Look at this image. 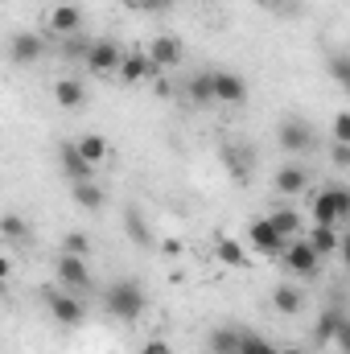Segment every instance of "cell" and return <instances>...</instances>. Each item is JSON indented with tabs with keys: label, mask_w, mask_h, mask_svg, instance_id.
I'll return each mask as SVG.
<instances>
[{
	"label": "cell",
	"mask_w": 350,
	"mask_h": 354,
	"mask_svg": "<svg viewBox=\"0 0 350 354\" xmlns=\"http://www.w3.org/2000/svg\"><path fill=\"white\" fill-rule=\"evenodd\" d=\"M103 309L116 317V322H136L145 309H149V292L140 280H111L103 288Z\"/></svg>",
	"instance_id": "obj_1"
},
{
	"label": "cell",
	"mask_w": 350,
	"mask_h": 354,
	"mask_svg": "<svg viewBox=\"0 0 350 354\" xmlns=\"http://www.w3.org/2000/svg\"><path fill=\"white\" fill-rule=\"evenodd\" d=\"M309 210L317 227H338V218H350V185H326Z\"/></svg>",
	"instance_id": "obj_2"
},
{
	"label": "cell",
	"mask_w": 350,
	"mask_h": 354,
	"mask_svg": "<svg viewBox=\"0 0 350 354\" xmlns=\"http://www.w3.org/2000/svg\"><path fill=\"white\" fill-rule=\"evenodd\" d=\"M276 145L284 149V153H309V149H317V132H313V124L309 120H301V115H284L280 120V128H276Z\"/></svg>",
	"instance_id": "obj_3"
},
{
	"label": "cell",
	"mask_w": 350,
	"mask_h": 354,
	"mask_svg": "<svg viewBox=\"0 0 350 354\" xmlns=\"http://www.w3.org/2000/svg\"><path fill=\"white\" fill-rule=\"evenodd\" d=\"M58 284L66 288V292H91L95 288V280H91V268L83 256H58Z\"/></svg>",
	"instance_id": "obj_4"
},
{
	"label": "cell",
	"mask_w": 350,
	"mask_h": 354,
	"mask_svg": "<svg viewBox=\"0 0 350 354\" xmlns=\"http://www.w3.org/2000/svg\"><path fill=\"white\" fill-rule=\"evenodd\" d=\"M248 243H252V252H260V256H284V248H288L293 239H284V235L272 227V218H256V223L248 227Z\"/></svg>",
	"instance_id": "obj_5"
},
{
	"label": "cell",
	"mask_w": 350,
	"mask_h": 354,
	"mask_svg": "<svg viewBox=\"0 0 350 354\" xmlns=\"http://www.w3.org/2000/svg\"><path fill=\"white\" fill-rule=\"evenodd\" d=\"M284 264H288V272H297V276L313 280V276H317V268H322V256H317V248H313L309 239H293V243L284 248Z\"/></svg>",
	"instance_id": "obj_6"
},
{
	"label": "cell",
	"mask_w": 350,
	"mask_h": 354,
	"mask_svg": "<svg viewBox=\"0 0 350 354\" xmlns=\"http://www.w3.org/2000/svg\"><path fill=\"white\" fill-rule=\"evenodd\" d=\"M120 62H124V54H120V46L111 41V37H95V46H91L87 54V66L91 75H107V71H120Z\"/></svg>",
	"instance_id": "obj_7"
},
{
	"label": "cell",
	"mask_w": 350,
	"mask_h": 354,
	"mask_svg": "<svg viewBox=\"0 0 350 354\" xmlns=\"http://www.w3.org/2000/svg\"><path fill=\"white\" fill-rule=\"evenodd\" d=\"M50 317L58 322V326H79L83 317H87V305L75 297V292H50Z\"/></svg>",
	"instance_id": "obj_8"
},
{
	"label": "cell",
	"mask_w": 350,
	"mask_h": 354,
	"mask_svg": "<svg viewBox=\"0 0 350 354\" xmlns=\"http://www.w3.org/2000/svg\"><path fill=\"white\" fill-rule=\"evenodd\" d=\"M223 165L231 169V177H235V185H248L252 181V165H256V153L248 149V145H223Z\"/></svg>",
	"instance_id": "obj_9"
},
{
	"label": "cell",
	"mask_w": 350,
	"mask_h": 354,
	"mask_svg": "<svg viewBox=\"0 0 350 354\" xmlns=\"http://www.w3.org/2000/svg\"><path fill=\"white\" fill-rule=\"evenodd\" d=\"M145 54H149V58L157 62V71H174V66H181V58H185V50H181V41H177V37H169V33H161V37H153Z\"/></svg>",
	"instance_id": "obj_10"
},
{
	"label": "cell",
	"mask_w": 350,
	"mask_h": 354,
	"mask_svg": "<svg viewBox=\"0 0 350 354\" xmlns=\"http://www.w3.org/2000/svg\"><path fill=\"white\" fill-rule=\"evenodd\" d=\"M214 95H219V103L239 107V103L248 99V83H243V75H235V71H214Z\"/></svg>",
	"instance_id": "obj_11"
},
{
	"label": "cell",
	"mask_w": 350,
	"mask_h": 354,
	"mask_svg": "<svg viewBox=\"0 0 350 354\" xmlns=\"http://www.w3.org/2000/svg\"><path fill=\"white\" fill-rule=\"evenodd\" d=\"M58 161H62V174H66V181H71V185H83V181H91V169H95V165H91L87 157L79 153V145H62V149H58Z\"/></svg>",
	"instance_id": "obj_12"
},
{
	"label": "cell",
	"mask_w": 350,
	"mask_h": 354,
	"mask_svg": "<svg viewBox=\"0 0 350 354\" xmlns=\"http://www.w3.org/2000/svg\"><path fill=\"white\" fill-rule=\"evenodd\" d=\"M42 50H46V46H42V37H37V33H29V29H25V33H12V41H8V58H12L17 66L37 62V58H42Z\"/></svg>",
	"instance_id": "obj_13"
},
{
	"label": "cell",
	"mask_w": 350,
	"mask_h": 354,
	"mask_svg": "<svg viewBox=\"0 0 350 354\" xmlns=\"http://www.w3.org/2000/svg\"><path fill=\"white\" fill-rule=\"evenodd\" d=\"M309 185V169L305 165H297V161H288V165H280L276 169V189L284 194V198H293V194H301Z\"/></svg>",
	"instance_id": "obj_14"
},
{
	"label": "cell",
	"mask_w": 350,
	"mask_h": 354,
	"mask_svg": "<svg viewBox=\"0 0 350 354\" xmlns=\"http://www.w3.org/2000/svg\"><path fill=\"white\" fill-rule=\"evenodd\" d=\"M157 75V62L149 58V54H128L124 62H120V79L124 83H145V79H153Z\"/></svg>",
	"instance_id": "obj_15"
},
{
	"label": "cell",
	"mask_w": 350,
	"mask_h": 354,
	"mask_svg": "<svg viewBox=\"0 0 350 354\" xmlns=\"http://www.w3.org/2000/svg\"><path fill=\"white\" fill-rule=\"evenodd\" d=\"M185 95H190L198 107L219 103V95H214V71H198L194 79H185Z\"/></svg>",
	"instance_id": "obj_16"
},
{
	"label": "cell",
	"mask_w": 350,
	"mask_h": 354,
	"mask_svg": "<svg viewBox=\"0 0 350 354\" xmlns=\"http://www.w3.org/2000/svg\"><path fill=\"white\" fill-rule=\"evenodd\" d=\"M50 29H54L58 37H71V33L83 29V12H79L75 4H58V8L50 12Z\"/></svg>",
	"instance_id": "obj_17"
},
{
	"label": "cell",
	"mask_w": 350,
	"mask_h": 354,
	"mask_svg": "<svg viewBox=\"0 0 350 354\" xmlns=\"http://www.w3.org/2000/svg\"><path fill=\"white\" fill-rule=\"evenodd\" d=\"M342 322H347V309L342 305H326L322 317H317V326H313V342H334V334H338Z\"/></svg>",
	"instance_id": "obj_18"
},
{
	"label": "cell",
	"mask_w": 350,
	"mask_h": 354,
	"mask_svg": "<svg viewBox=\"0 0 350 354\" xmlns=\"http://www.w3.org/2000/svg\"><path fill=\"white\" fill-rule=\"evenodd\" d=\"M272 305H276V313H284V317H297V313L305 309V292H301L297 284H280V288L272 292Z\"/></svg>",
	"instance_id": "obj_19"
},
{
	"label": "cell",
	"mask_w": 350,
	"mask_h": 354,
	"mask_svg": "<svg viewBox=\"0 0 350 354\" xmlns=\"http://www.w3.org/2000/svg\"><path fill=\"white\" fill-rule=\"evenodd\" d=\"M206 342H210V354H239V346H243V330H231V326H214Z\"/></svg>",
	"instance_id": "obj_20"
},
{
	"label": "cell",
	"mask_w": 350,
	"mask_h": 354,
	"mask_svg": "<svg viewBox=\"0 0 350 354\" xmlns=\"http://www.w3.org/2000/svg\"><path fill=\"white\" fill-rule=\"evenodd\" d=\"M124 231L132 235V243H136V248H153V231H149V223H145L140 206H128V210H124Z\"/></svg>",
	"instance_id": "obj_21"
},
{
	"label": "cell",
	"mask_w": 350,
	"mask_h": 354,
	"mask_svg": "<svg viewBox=\"0 0 350 354\" xmlns=\"http://www.w3.org/2000/svg\"><path fill=\"white\" fill-rule=\"evenodd\" d=\"M54 99H58L66 111H75V107L87 103V87H83L79 79H58V83H54Z\"/></svg>",
	"instance_id": "obj_22"
},
{
	"label": "cell",
	"mask_w": 350,
	"mask_h": 354,
	"mask_svg": "<svg viewBox=\"0 0 350 354\" xmlns=\"http://www.w3.org/2000/svg\"><path fill=\"white\" fill-rule=\"evenodd\" d=\"M91 37H83V33H71V37H58V54L66 58V62H87L91 54Z\"/></svg>",
	"instance_id": "obj_23"
},
{
	"label": "cell",
	"mask_w": 350,
	"mask_h": 354,
	"mask_svg": "<svg viewBox=\"0 0 350 354\" xmlns=\"http://www.w3.org/2000/svg\"><path fill=\"white\" fill-rule=\"evenodd\" d=\"M305 239L317 248V256H330V252H338V248H342V235H338V227H317V223H313V231H309Z\"/></svg>",
	"instance_id": "obj_24"
},
{
	"label": "cell",
	"mask_w": 350,
	"mask_h": 354,
	"mask_svg": "<svg viewBox=\"0 0 350 354\" xmlns=\"http://www.w3.org/2000/svg\"><path fill=\"white\" fill-rule=\"evenodd\" d=\"M268 218L284 239H301V210H272Z\"/></svg>",
	"instance_id": "obj_25"
},
{
	"label": "cell",
	"mask_w": 350,
	"mask_h": 354,
	"mask_svg": "<svg viewBox=\"0 0 350 354\" xmlns=\"http://www.w3.org/2000/svg\"><path fill=\"white\" fill-rule=\"evenodd\" d=\"M75 189V202L83 206V210H103V202H107V194L95 185V181H83V185H71Z\"/></svg>",
	"instance_id": "obj_26"
},
{
	"label": "cell",
	"mask_w": 350,
	"mask_h": 354,
	"mask_svg": "<svg viewBox=\"0 0 350 354\" xmlns=\"http://www.w3.org/2000/svg\"><path fill=\"white\" fill-rule=\"evenodd\" d=\"M75 145H79V153L87 157L91 165H99V161L107 157V140H103L99 132H87V136H83V140H75Z\"/></svg>",
	"instance_id": "obj_27"
},
{
	"label": "cell",
	"mask_w": 350,
	"mask_h": 354,
	"mask_svg": "<svg viewBox=\"0 0 350 354\" xmlns=\"http://www.w3.org/2000/svg\"><path fill=\"white\" fill-rule=\"evenodd\" d=\"M214 256H219L223 264H231V268H239L243 260H248L243 243H235V239H219V243H214Z\"/></svg>",
	"instance_id": "obj_28"
},
{
	"label": "cell",
	"mask_w": 350,
	"mask_h": 354,
	"mask_svg": "<svg viewBox=\"0 0 350 354\" xmlns=\"http://www.w3.org/2000/svg\"><path fill=\"white\" fill-rule=\"evenodd\" d=\"M62 252H66V256H83V260H87V256H91V239L83 235V231H66V235H62Z\"/></svg>",
	"instance_id": "obj_29"
},
{
	"label": "cell",
	"mask_w": 350,
	"mask_h": 354,
	"mask_svg": "<svg viewBox=\"0 0 350 354\" xmlns=\"http://www.w3.org/2000/svg\"><path fill=\"white\" fill-rule=\"evenodd\" d=\"M330 79H338V87L350 95V54H334L330 58Z\"/></svg>",
	"instance_id": "obj_30"
},
{
	"label": "cell",
	"mask_w": 350,
	"mask_h": 354,
	"mask_svg": "<svg viewBox=\"0 0 350 354\" xmlns=\"http://www.w3.org/2000/svg\"><path fill=\"white\" fill-rule=\"evenodd\" d=\"M0 231H4L8 243H21V239L29 235V227L21 223V214H4V218H0Z\"/></svg>",
	"instance_id": "obj_31"
},
{
	"label": "cell",
	"mask_w": 350,
	"mask_h": 354,
	"mask_svg": "<svg viewBox=\"0 0 350 354\" xmlns=\"http://www.w3.org/2000/svg\"><path fill=\"white\" fill-rule=\"evenodd\" d=\"M239 354H280L272 342H264L260 334H243V346H239Z\"/></svg>",
	"instance_id": "obj_32"
},
{
	"label": "cell",
	"mask_w": 350,
	"mask_h": 354,
	"mask_svg": "<svg viewBox=\"0 0 350 354\" xmlns=\"http://www.w3.org/2000/svg\"><path fill=\"white\" fill-rule=\"evenodd\" d=\"M334 140L338 145H350V111H338L334 115Z\"/></svg>",
	"instance_id": "obj_33"
},
{
	"label": "cell",
	"mask_w": 350,
	"mask_h": 354,
	"mask_svg": "<svg viewBox=\"0 0 350 354\" xmlns=\"http://www.w3.org/2000/svg\"><path fill=\"white\" fill-rule=\"evenodd\" d=\"M330 161H334L338 169H350V145H338V140H334V145H330Z\"/></svg>",
	"instance_id": "obj_34"
},
{
	"label": "cell",
	"mask_w": 350,
	"mask_h": 354,
	"mask_svg": "<svg viewBox=\"0 0 350 354\" xmlns=\"http://www.w3.org/2000/svg\"><path fill=\"white\" fill-rule=\"evenodd\" d=\"M334 342H338V351L342 354H350V317L338 326V334H334Z\"/></svg>",
	"instance_id": "obj_35"
},
{
	"label": "cell",
	"mask_w": 350,
	"mask_h": 354,
	"mask_svg": "<svg viewBox=\"0 0 350 354\" xmlns=\"http://www.w3.org/2000/svg\"><path fill=\"white\" fill-rule=\"evenodd\" d=\"M140 354H174V351H169V342L153 338V342H145V351H140Z\"/></svg>",
	"instance_id": "obj_36"
},
{
	"label": "cell",
	"mask_w": 350,
	"mask_h": 354,
	"mask_svg": "<svg viewBox=\"0 0 350 354\" xmlns=\"http://www.w3.org/2000/svg\"><path fill=\"white\" fill-rule=\"evenodd\" d=\"M153 91H157L161 99H174V83H169V79H157V83H153Z\"/></svg>",
	"instance_id": "obj_37"
},
{
	"label": "cell",
	"mask_w": 350,
	"mask_h": 354,
	"mask_svg": "<svg viewBox=\"0 0 350 354\" xmlns=\"http://www.w3.org/2000/svg\"><path fill=\"white\" fill-rule=\"evenodd\" d=\"M165 256H181V239H165Z\"/></svg>",
	"instance_id": "obj_38"
},
{
	"label": "cell",
	"mask_w": 350,
	"mask_h": 354,
	"mask_svg": "<svg viewBox=\"0 0 350 354\" xmlns=\"http://www.w3.org/2000/svg\"><path fill=\"white\" fill-rule=\"evenodd\" d=\"M338 252H342V260H347V268H350V231L342 235V248H338Z\"/></svg>",
	"instance_id": "obj_39"
},
{
	"label": "cell",
	"mask_w": 350,
	"mask_h": 354,
	"mask_svg": "<svg viewBox=\"0 0 350 354\" xmlns=\"http://www.w3.org/2000/svg\"><path fill=\"white\" fill-rule=\"evenodd\" d=\"M140 4H145V8H165L169 0H140Z\"/></svg>",
	"instance_id": "obj_40"
},
{
	"label": "cell",
	"mask_w": 350,
	"mask_h": 354,
	"mask_svg": "<svg viewBox=\"0 0 350 354\" xmlns=\"http://www.w3.org/2000/svg\"><path fill=\"white\" fill-rule=\"evenodd\" d=\"M280 354H305V351H297V346H288V351H280Z\"/></svg>",
	"instance_id": "obj_41"
},
{
	"label": "cell",
	"mask_w": 350,
	"mask_h": 354,
	"mask_svg": "<svg viewBox=\"0 0 350 354\" xmlns=\"http://www.w3.org/2000/svg\"><path fill=\"white\" fill-rule=\"evenodd\" d=\"M256 4H272V0H256Z\"/></svg>",
	"instance_id": "obj_42"
}]
</instances>
